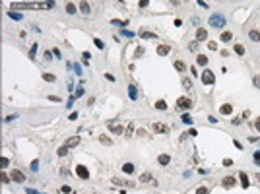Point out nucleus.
<instances>
[{
	"label": "nucleus",
	"mask_w": 260,
	"mask_h": 194,
	"mask_svg": "<svg viewBox=\"0 0 260 194\" xmlns=\"http://www.w3.org/2000/svg\"><path fill=\"white\" fill-rule=\"evenodd\" d=\"M225 23H227V19H225V16H223V14L215 12V14H212V16H210V25H212V27H223Z\"/></svg>",
	"instance_id": "1"
},
{
	"label": "nucleus",
	"mask_w": 260,
	"mask_h": 194,
	"mask_svg": "<svg viewBox=\"0 0 260 194\" xmlns=\"http://www.w3.org/2000/svg\"><path fill=\"white\" fill-rule=\"evenodd\" d=\"M202 82H204L206 85H214V82H215L214 72H212V70H204V72H202Z\"/></svg>",
	"instance_id": "2"
},
{
	"label": "nucleus",
	"mask_w": 260,
	"mask_h": 194,
	"mask_svg": "<svg viewBox=\"0 0 260 194\" xmlns=\"http://www.w3.org/2000/svg\"><path fill=\"white\" fill-rule=\"evenodd\" d=\"M10 179H12L14 182H23V181H25V175L21 173L20 169H12V173H10Z\"/></svg>",
	"instance_id": "3"
},
{
	"label": "nucleus",
	"mask_w": 260,
	"mask_h": 194,
	"mask_svg": "<svg viewBox=\"0 0 260 194\" xmlns=\"http://www.w3.org/2000/svg\"><path fill=\"white\" fill-rule=\"evenodd\" d=\"M76 175H78L80 179H89V171H87L85 165H78L76 167Z\"/></svg>",
	"instance_id": "4"
},
{
	"label": "nucleus",
	"mask_w": 260,
	"mask_h": 194,
	"mask_svg": "<svg viewBox=\"0 0 260 194\" xmlns=\"http://www.w3.org/2000/svg\"><path fill=\"white\" fill-rule=\"evenodd\" d=\"M177 107H179V109H190V107H192V101H190L188 97H181V99L177 101Z\"/></svg>",
	"instance_id": "5"
},
{
	"label": "nucleus",
	"mask_w": 260,
	"mask_h": 194,
	"mask_svg": "<svg viewBox=\"0 0 260 194\" xmlns=\"http://www.w3.org/2000/svg\"><path fill=\"white\" fill-rule=\"evenodd\" d=\"M151 130H153V132H159V134H167V132H169V128L161 122H153L151 124Z\"/></svg>",
	"instance_id": "6"
},
{
	"label": "nucleus",
	"mask_w": 260,
	"mask_h": 194,
	"mask_svg": "<svg viewBox=\"0 0 260 194\" xmlns=\"http://www.w3.org/2000/svg\"><path fill=\"white\" fill-rule=\"evenodd\" d=\"M196 39H198V43H200V41H206V39H208V31H206L204 27H198V29H196Z\"/></svg>",
	"instance_id": "7"
},
{
	"label": "nucleus",
	"mask_w": 260,
	"mask_h": 194,
	"mask_svg": "<svg viewBox=\"0 0 260 194\" xmlns=\"http://www.w3.org/2000/svg\"><path fill=\"white\" fill-rule=\"evenodd\" d=\"M157 54H159V56H167V54H169V52H171V47L169 45H159V47H157Z\"/></svg>",
	"instance_id": "8"
},
{
	"label": "nucleus",
	"mask_w": 260,
	"mask_h": 194,
	"mask_svg": "<svg viewBox=\"0 0 260 194\" xmlns=\"http://www.w3.org/2000/svg\"><path fill=\"white\" fill-rule=\"evenodd\" d=\"M128 97L132 99V101H138V89H136V85L134 84L128 85Z\"/></svg>",
	"instance_id": "9"
},
{
	"label": "nucleus",
	"mask_w": 260,
	"mask_h": 194,
	"mask_svg": "<svg viewBox=\"0 0 260 194\" xmlns=\"http://www.w3.org/2000/svg\"><path fill=\"white\" fill-rule=\"evenodd\" d=\"M80 144V136H72V138H68V140H66V148H76V146H78Z\"/></svg>",
	"instance_id": "10"
},
{
	"label": "nucleus",
	"mask_w": 260,
	"mask_h": 194,
	"mask_svg": "<svg viewBox=\"0 0 260 194\" xmlns=\"http://www.w3.org/2000/svg\"><path fill=\"white\" fill-rule=\"evenodd\" d=\"M221 184H223V188H233L235 186V177H225L221 181Z\"/></svg>",
	"instance_id": "11"
},
{
	"label": "nucleus",
	"mask_w": 260,
	"mask_h": 194,
	"mask_svg": "<svg viewBox=\"0 0 260 194\" xmlns=\"http://www.w3.org/2000/svg\"><path fill=\"white\" fill-rule=\"evenodd\" d=\"M157 163L165 167V165H169V163H171V157H169V155H167V153H161V155H159V157H157Z\"/></svg>",
	"instance_id": "12"
},
{
	"label": "nucleus",
	"mask_w": 260,
	"mask_h": 194,
	"mask_svg": "<svg viewBox=\"0 0 260 194\" xmlns=\"http://www.w3.org/2000/svg\"><path fill=\"white\" fill-rule=\"evenodd\" d=\"M239 179H241V184H243V188H248V184H250V181H248V177L245 171H241L239 173Z\"/></svg>",
	"instance_id": "13"
},
{
	"label": "nucleus",
	"mask_w": 260,
	"mask_h": 194,
	"mask_svg": "<svg viewBox=\"0 0 260 194\" xmlns=\"http://www.w3.org/2000/svg\"><path fill=\"white\" fill-rule=\"evenodd\" d=\"M248 39H250V41H254V43H260V31L250 29V31H248Z\"/></svg>",
	"instance_id": "14"
},
{
	"label": "nucleus",
	"mask_w": 260,
	"mask_h": 194,
	"mask_svg": "<svg viewBox=\"0 0 260 194\" xmlns=\"http://www.w3.org/2000/svg\"><path fill=\"white\" fill-rule=\"evenodd\" d=\"M219 113L221 115H231V113H233V107H231L229 103H225V105H221L219 107Z\"/></svg>",
	"instance_id": "15"
},
{
	"label": "nucleus",
	"mask_w": 260,
	"mask_h": 194,
	"mask_svg": "<svg viewBox=\"0 0 260 194\" xmlns=\"http://www.w3.org/2000/svg\"><path fill=\"white\" fill-rule=\"evenodd\" d=\"M196 62L200 66H206L208 64V56H206V54H196Z\"/></svg>",
	"instance_id": "16"
},
{
	"label": "nucleus",
	"mask_w": 260,
	"mask_h": 194,
	"mask_svg": "<svg viewBox=\"0 0 260 194\" xmlns=\"http://www.w3.org/2000/svg\"><path fill=\"white\" fill-rule=\"evenodd\" d=\"M221 41H223V43H229V41H231V39H233V33H231V31H223V33H221Z\"/></svg>",
	"instance_id": "17"
},
{
	"label": "nucleus",
	"mask_w": 260,
	"mask_h": 194,
	"mask_svg": "<svg viewBox=\"0 0 260 194\" xmlns=\"http://www.w3.org/2000/svg\"><path fill=\"white\" fill-rule=\"evenodd\" d=\"M122 171H124L126 175L134 173V163H124V165H122Z\"/></svg>",
	"instance_id": "18"
},
{
	"label": "nucleus",
	"mask_w": 260,
	"mask_h": 194,
	"mask_svg": "<svg viewBox=\"0 0 260 194\" xmlns=\"http://www.w3.org/2000/svg\"><path fill=\"white\" fill-rule=\"evenodd\" d=\"M43 80H45V82H51V84H54V82H56V76H54V74H49V72H45V74H43Z\"/></svg>",
	"instance_id": "19"
},
{
	"label": "nucleus",
	"mask_w": 260,
	"mask_h": 194,
	"mask_svg": "<svg viewBox=\"0 0 260 194\" xmlns=\"http://www.w3.org/2000/svg\"><path fill=\"white\" fill-rule=\"evenodd\" d=\"M175 68L179 72H184V70H186V64H184L182 60H175Z\"/></svg>",
	"instance_id": "20"
},
{
	"label": "nucleus",
	"mask_w": 260,
	"mask_h": 194,
	"mask_svg": "<svg viewBox=\"0 0 260 194\" xmlns=\"http://www.w3.org/2000/svg\"><path fill=\"white\" fill-rule=\"evenodd\" d=\"M80 10H82L84 14H91V6L87 4V2H82V4H80Z\"/></svg>",
	"instance_id": "21"
},
{
	"label": "nucleus",
	"mask_w": 260,
	"mask_h": 194,
	"mask_svg": "<svg viewBox=\"0 0 260 194\" xmlns=\"http://www.w3.org/2000/svg\"><path fill=\"white\" fill-rule=\"evenodd\" d=\"M76 10H78V8H76V4H72V2H68V4H66V14H76Z\"/></svg>",
	"instance_id": "22"
},
{
	"label": "nucleus",
	"mask_w": 260,
	"mask_h": 194,
	"mask_svg": "<svg viewBox=\"0 0 260 194\" xmlns=\"http://www.w3.org/2000/svg\"><path fill=\"white\" fill-rule=\"evenodd\" d=\"M35 56H37V43H33V45H31V49H29V58L33 60Z\"/></svg>",
	"instance_id": "23"
},
{
	"label": "nucleus",
	"mask_w": 260,
	"mask_h": 194,
	"mask_svg": "<svg viewBox=\"0 0 260 194\" xmlns=\"http://www.w3.org/2000/svg\"><path fill=\"white\" fill-rule=\"evenodd\" d=\"M155 109L157 111H167V103L165 101H155Z\"/></svg>",
	"instance_id": "24"
},
{
	"label": "nucleus",
	"mask_w": 260,
	"mask_h": 194,
	"mask_svg": "<svg viewBox=\"0 0 260 194\" xmlns=\"http://www.w3.org/2000/svg\"><path fill=\"white\" fill-rule=\"evenodd\" d=\"M140 37L142 39H155V35L151 31H140Z\"/></svg>",
	"instance_id": "25"
},
{
	"label": "nucleus",
	"mask_w": 260,
	"mask_h": 194,
	"mask_svg": "<svg viewBox=\"0 0 260 194\" xmlns=\"http://www.w3.org/2000/svg\"><path fill=\"white\" fill-rule=\"evenodd\" d=\"M111 132H115V134L120 136L124 132V128H122V126H115V124H111Z\"/></svg>",
	"instance_id": "26"
},
{
	"label": "nucleus",
	"mask_w": 260,
	"mask_h": 194,
	"mask_svg": "<svg viewBox=\"0 0 260 194\" xmlns=\"http://www.w3.org/2000/svg\"><path fill=\"white\" fill-rule=\"evenodd\" d=\"M68 149H70V148H66V146L58 148V151H56V153H58V157H66V155H68Z\"/></svg>",
	"instance_id": "27"
},
{
	"label": "nucleus",
	"mask_w": 260,
	"mask_h": 194,
	"mask_svg": "<svg viewBox=\"0 0 260 194\" xmlns=\"http://www.w3.org/2000/svg\"><path fill=\"white\" fill-rule=\"evenodd\" d=\"M181 118H182V122H184V124H192V116H190L188 113H184Z\"/></svg>",
	"instance_id": "28"
},
{
	"label": "nucleus",
	"mask_w": 260,
	"mask_h": 194,
	"mask_svg": "<svg viewBox=\"0 0 260 194\" xmlns=\"http://www.w3.org/2000/svg\"><path fill=\"white\" fill-rule=\"evenodd\" d=\"M151 179H153V177H151V175H150V173H144V175H142V177H140V181H142V182H150V181H151ZM151 182H153V181H151Z\"/></svg>",
	"instance_id": "29"
},
{
	"label": "nucleus",
	"mask_w": 260,
	"mask_h": 194,
	"mask_svg": "<svg viewBox=\"0 0 260 194\" xmlns=\"http://www.w3.org/2000/svg\"><path fill=\"white\" fill-rule=\"evenodd\" d=\"M8 16H10L12 19H16V21H20V19H21V14L20 12H8Z\"/></svg>",
	"instance_id": "30"
},
{
	"label": "nucleus",
	"mask_w": 260,
	"mask_h": 194,
	"mask_svg": "<svg viewBox=\"0 0 260 194\" xmlns=\"http://www.w3.org/2000/svg\"><path fill=\"white\" fill-rule=\"evenodd\" d=\"M99 142H101V144H105V146H113L111 138H107V136H101V138H99Z\"/></svg>",
	"instance_id": "31"
},
{
	"label": "nucleus",
	"mask_w": 260,
	"mask_h": 194,
	"mask_svg": "<svg viewBox=\"0 0 260 194\" xmlns=\"http://www.w3.org/2000/svg\"><path fill=\"white\" fill-rule=\"evenodd\" d=\"M235 52H237V54H245V47L237 43V45H235Z\"/></svg>",
	"instance_id": "32"
},
{
	"label": "nucleus",
	"mask_w": 260,
	"mask_h": 194,
	"mask_svg": "<svg viewBox=\"0 0 260 194\" xmlns=\"http://www.w3.org/2000/svg\"><path fill=\"white\" fill-rule=\"evenodd\" d=\"M196 194H210V190L206 186H198L196 188Z\"/></svg>",
	"instance_id": "33"
},
{
	"label": "nucleus",
	"mask_w": 260,
	"mask_h": 194,
	"mask_svg": "<svg viewBox=\"0 0 260 194\" xmlns=\"http://www.w3.org/2000/svg\"><path fill=\"white\" fill-rule=\"evenodd\" d=\"M182 85H184V89H190V87H192V82H190L188 78H184V80H182Z\"/></svg>",
	"instance_id": "34"
},
{
	"label": "nucleus",
	"mask_w": 260,
	"mask_h": 194,
	"mask_svg": "<svg viewBox=\"0 0 260 194\" xmlns=\"http://www.w3.org/2000/svg\"><path fill=\"white\" fill-rule=\"evenodd\" d=\"M93 43H95V47H97V49H105V43L101 41V39H93Z\"/></svg>",
	"instance_id": "35"
},
{
	"label": "nucleus",
	"mask_w": 260,
	"mask_h": 194,
	"mask_svg": "<svg viewBox=\"0 0 260 194\" xmlns=\"http://www.w3.org/2000/svg\"><path fill=\"white\" fill-rule=\"evenodd\" d=\"M252 157H254V163H256V165H260V149H258V151H254Z\"/></svg>",
	"instance_id": "36"
},
{
	"label": "nucleus",
	"mask_w": 260,
	"mask_h": 194,
	"mask_svg": "<svg viewBox=\"0 0 260 194\" xmlns=\"http://www.w3.org/2000/svg\"><path fill=\"white\" fill-rule=\"evenodd\" d=\"M252 84H254V87H258V89H260V76H254L252 78Z\"/></svg>",
	"instance_id": "37"
},
{
	"label": "nucleus",
	"mask_w": 260,
	"mask_h": 194,
	"mask_svg": "<svg viewBox=\"0 0 260 194\" xmlns=\"http://www.w3.org/2000/svg\"><path fill=\"white\" fill-rule=\"evenodd\" d=\"M111 23H113V25H126V21H120V19H113V21H111Z\"/></svg>",
	"instance_id": "38"
},
{
	"label": "nucleus",
	"mask_w": 260,
	"mask_h": 194,
	"mask_svg": "<svg viewBox=\"0 0 260 194\" xmlns=\"http://www.w3.org/2000/svg\"><path fill=\"white\" fill-rule=\"evenodd\" d=\"M43 56H45V60H51L52 58V51H45L43 52Z\"/></svg>",
	"instance_id": "39"
},
{
	"label": "nucleus",
	"mask_w": 260,
	"mask_h": 194,
	"mask_svg": "<svg viewBox=\"0 0 260 194\" xmlns=\"http://www.w3.org/2000/svg\"><path fill=\"white\" fill-rule=\"evenodd\" d=\"M223 165H225V167H231V165H233V159H223Z\"/></svg>",
	"instance_id": "40"
},
{
	"label": "nucleus",
	"mask_w": 260,
	"mask_h": 194,
	"mask_svg": "<svg viewBox=\"0 0 260 194\" xmlns=\"http://www.w3.org/2000/svg\"><path fill=\"white\" fill-rule=\"evenodd\" d=\"M208 49H210V51H215V49H217V45H215L214 41H210V43H208Z\"/></svg>",
	"instance_id": "41"
},
{
	"label": "nucleus",
	"mask_w": 260,
	"mask_h": 194,
	"mask_svg": "<svg viewBox=\"0 0 260 194\" xmlns=\"http://www.w3.org/2000/svg\"><path fill=\"white\" fill-rule=\"evenodd\" d=\"M49 101H54V103H58L60 97H56V95H49Z\"/></svg>",
	"instance_id": "42"
},
{
	"label": "nucleus",
	"mask_w": 260,
	"mask_h": 194,
	"mask_svg": "<svg viewBox=\"0 0 260 194\" xmlns=\"http://www.w3.org/2000/svg\"><path fill=\"white\" fill-rule=\"evenodd\" d=\"M8 163H10V161H8L6 157H2V159H0V165H2V167H8Z\"/></svg>",
	"instance_id": "43"
},
{
	"label": "nucleus",
	"mask_w": 260,
	"mask_h": 194,
	"mask_svg": "<svg viewBox=\"0 0 260 194\" xmlns=\"http://www.w3.org/2000/svg\"><path fill=\"white\" fill-rule=\"evenodd\" d=\"M31 169H33V171H37V169H39V161H37V159L31 163Z\"/></svg>",
	"instance_id": "44"
},
{
	"label": "nucleus",
	"mask_w": 260,
	"mask_h": 194,
	"mask_svg": "<svg viewBox=\"0 0 260 194\" xmlns=\"http://www.w3.org/2000/svg\"><path fill=\"white\" fill-rule=\"evenodd\" d=\"M254 128H256V130H258V132H260V116H258V118H256V120H254Z\"/></svg>",
	"instance_id": "45"
},
{
	"label": "nucleus",
	"mask_w": 260,
	"mask_h": 194,
	"mask_svg": "<svg viewBox=\"0 0 260 194\" xmlns=\"http://www.w3.org/2000/svg\"><path fill=\"white\" fill-rule=\"evenodd\" d=\"M196 49H198V43L192 41V43H190V51H196Z\"/></svg>",
	"instance_id": "46"
},
{
	"label": "nucleus",
	"mask_w": 260,
	"mask_h": 194,
	"mask_svg": "<svg viewBox=\"0 0 260 194\" xmlns=\"http://www.w3.org/2000/svg\"><path fill=\"white\" fill-rule=\"evenodd\" d=\"M52 54H54V56H56V58H60V56H62V54H60V51H58V49H52Z\"/></svg>",
	"instance_id": "47"
},
{
	"label": "nucleus",
	"mask_w": 260,
	"mask_h": 194,
	"mask_svg": "<svg viewBox=\"0 0 260 194\" xmlns=\"http://www.w3.org/2000/svg\"><path fill=\"white\" fill-rule=\"evenodd\" d=\"M142 54H144V49H142V47H138V49H136V56H142Z\"/></svg>",
	"instance_id": "48"
},
{
	"label": "nucleus",
	"mask_w": 260,
	"mask_h": 194,
	"mask_svg": "<svg viewBox=\"0 0 260 194\" xmlns=\"http://www.w3.org/2000/svg\"><path fill=\"white\" fill-rule=\"evenodd\" d=\"M60 190H62V192H64V194H68V192H72V188H70V186H62V188H60Z\"/></svg>",
	"instance_id": "49"
},
{
	"label": "nucleus",
	"mask_w": 260,
	"mask_h": 194,
	"mask_svg": "<svg viewBox=\"0 0 260 194\" xmlns=\"http://www.w3.org/2000/svg\"><path fill=\"white\" fill-rule=\"evenodd\" d=\"M148 4H150V2H148V0H142V2H140V4H138V6H140V8H146V6H148Z\"/></svg>",
	"instance_id": "50"
},
{
	"label": "nucleus",
	"mask_w": 260,
	"mask_h": 194,
	"mask_svg": "<svg viewBox=\"0 0 260 194\" xmlns=\"http://www.w3.org/2000/svg\"><path fill=\"white\" fill-rule=\"evenodd\" d=\"M68 118H70V120H76V118H78V113H76V111H74V113H72V115L68 116Z\"/></svg>",
	"instance_id": "51"
},
{
	"label": "nucleus",
	"mask_w": 260,
	"mask_h": 194,
	"mask_svg": "<svg viewBox=\"0 0 260 194\" xmlns=\"http://www.w3.org/2000/svg\"><path fill=\"white\" fill-rule=\"evenodd\" d=\"M8 181H10V177L6 173H2V182H8Z\"/></svg>",
	"instance_id": "52"
},
{
	"label": "nucleus",
	"mask_w": 260,
	"mask_h": 194,
	"mask_svg": "<svg viewBox=\"0 0 260 194\" xmlns=\"http://www.w3.org/2000/svg\"><path fill=\"white\" fill-rule=\"evenodd\" d=\"M196 134H198V132H196L194 128H190V130H188V136H196Z\"/></svg>",
	"instance_id": "53"
},
{
	"label": "nucleus",
	"mask_w": 260,
	"mask_h": 194,
	"mask_svg": "<svg viewBox=\"0 0 260 194\" xmlns=\"http://www.w3.org/2000/svg\"><path fill=\"white\" fill-rule=\"evenodd\" d=\"M256 179H258V181H260V173H258V175H256Z\"/></svg>",
	"instance_id": "54"
}]
</instances>
